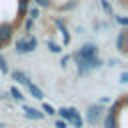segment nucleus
Returning <instances> with one entry per match:
<instances>
[{
    "label": "nucleus",
    "instance_id": "obj_15",
    "mask_svg": "<svg viewBox=\"0 0 128 128\" xmlns=\"http://www.w3.org/2000/svg\"><path fill=\"white\" fill-rule=\"evenodd\" d=\"M0 70H2V74H8V64H6V58L0 54Z\"/></svg>",
    "mask_w": 128,
    "mask_h": 128
},
{
    "label": "nucleus",
    "instance_id": "obj_7",
    "mask_svg": "<svg viewBox=\"0 0 128 128\" xmlns=\"http://www.w3.org/2000/svg\"><path fill=\"white\" fill-rule=\"evenodd\" d=\"M28 90H30V94H32L36 100H44V92H42L34 82H28Z\"/></svg>",
    "mask_w": 128,
    "mask_h": 128
},
{
    "label": "nucleus",
    "instance_id": "obj_3",
    "mask_svg": "<svg viewBox=\"0 0 128 128\" xmlns=\"http://www.w3.org/2000/svg\"><path fill=\"white\" fill-rule=\"evenodd\" d=\"M100 118H102V108H100V106H90V108H88V112H86V120L94 126Z\"/></svg>",
    "mask_w": 128,
    "mask_h": 128
},
{
    "label": "nucleus",
    "instance_id": "obj_10",
    "mask_svg": "<svg viewBox=\"0 0 128 128\" xmlns=\"http://www.w3.org/2000/svg\"><path fill=\"white\" fill-rule=\"evenodd\" d=\"M10 96H12L14 100H18V102H24V94H22L16 86H12V88H10Z\"/></svg>",
    "mask_w": 128,
    "mask_h": 128
},
{
    "label": "nucleus",
    "instance_id": "obj_11",
    "mask_svg": "<svg viewBox=\"0 0 128 128\" xmlns=\"http://www.w3.org/2000/svg\"><path fill=\"white\" fill-rule=\"evenodd\" d=\"M118 50L126 52V32H120V36H118Z\"/></svg>",
    "mask_w": 128,
    "mask_h": 128
},
{
    "label": "nucleus",
    "instance_id": "obj_8",
    "mask_svg": "<svg viewBox=\"0 0 128 128\" xmlns=\"http://www.w3.org/2000/svg\"><path fill=\"white\" fill-rule=\"evenodd\" d=\"M56 26L60 28V34H62V38H64V44H70V34H68V30H66V26H64L60 20H56Z\"/></svg>",
    "mask_w": 128,
    "mask_h": 128
},
{
    "label": "nucleus",
    "instance_id": "obj_18",
    "mask_svg": "<svg viewBox=\"0 0 128 128\" xmlns=\"http://www.w3.org/2000/svg\"><path fill=\"white\" fill-rule=\"evenodd\" d=\"M120 82H122V84H126V82H128V74H126V72H122V74H120Z\"/></svg>",
    "mask_w": 128,
    "mask_h": 128
},
{
    "label": "nucleus",
    "instance_id": "obj_5",
    "mask_svg": "<svg viewBox=\"0 0 128 128\" xmlns=\"http://www.w3.org/2000/svg\"><path fill=\"white\" fill-rule=\"evenodd\" d=\"M10 36H12V24L4 22V24L0 26V42H2V44H4V42H8V40H10Z\"/></svg>",
    "mask_w": 128,
    "mask_h": 128
},
{
    "label": "nucleus",
    "instance_id": "obj_12",
    "mask_svg": "<svg viewBox=\"0 0 128 128\" xmlns=\"http://www.w3.org/2000/svg\"><path fill=\"white\" fill-rule=\"evenodd\" d=\"M46 44H48L50 52H54V54H60V52H62V48H60V46H58L56 42H52V40H50V42H46Z\"/></svg>",
    "mask_w": 128,
    "mask_h": 128
},
{
    "label": "nucleus",
    "instance_id": "obj_9",
    "mask_svg": "<svg viewBox=\"0 0 128 128\" xmlns=\"http://www.w3.org/2000/svg\"><path fill=\"white\" fill-rule=\"evenodd\" d=\"M114 110H110L108 114H106V118H104V128H114Z\"/></svg>",
    "mask_w": 128,
    "mask_h": 128
},
{
    "label": "nucleus",
    "instance_id": "obj_4",
    "mask_svg": "<svg viewBox=\"0 0 128 128\" xmlns=\"http://www.w3.org/2000/svg\"><path fill=\"white\" fill-rule=\"evenodd\" d=\"M22 108H24V112H26L28 118H34V120H42V118H44V112H40V110H36V108H32V106H26L24 102H22Z\"/></svg>",
    "mask_w": 128,
    "mask_h": 128
},
{
    "label": "nucleus",
    "instance_id": "obj_16",
    "mask_svg": "<svg viewBox=\"0 0 128 128\" xmlns=\"http://www.w3.org/2000/svg\"><path fill=\"white\" fill-rule=\"evenodd\" d=\"M102 6H104V10H106L108 14H112V6L108 4V0H102Z\"/></svg>",
    "mask_w": 128,
    "mask_h": 128
},
{
    "label": "nucleus",
    "instance_id": "obj_22",
    "mask_svg": "<svg viewBox=\"0 0 128 128\" xmlns=\"http://www.w3.org/2000/svg\"><path fill=\"white\" fill-rule=\"evenodd\" d=\"M0 48H2V42H0Z\"/></svg>",
    "mask_w": 128,
    "mask_h": 128
},
{
    "label": "nucleus",
    "instance_id": "obj_19",
    "mask_svg": "<svg viewBox=\"0 0 128 128\" xmlns=\"http://www.w3.org/2000/svg\"><path fill=\"white\" fill-rule=\"evenodd\" d=\"M30 16H32V20L38 18V8H32V10H30Z\"/></svg>",
    "mask_w": 128,
    "mask_h": 128
},
{
    "label": "nucleus",
    "instance_id": "obj_17",
    "mask_svg": "<svg viewBox=\"0 0 128 128\" xmlns=\"http://www.w3.org/2000/svg\"><path fill=\"white\" fill-rule=\"evenodd\" d=\"M56 128H68V122L66 120H56Z\"/></svg>",
    "mask_w": 128,
    "mask_h": 128
},
{
    "label": "nucleus",
    "instance_id": "obj_13",
    "mask_svg": "<svg viewBox=\"0 0 128 128\" xmlns=\"http://www.w3.org/2000/svg\"><path fill=\"white\" fill-rule=\"evenodd\" d=\"M42 110H44V114H48V116H52V114H56V110H54V106H50L48 102H44V104H42Z\"/></svg>",
    "mask_w": 128,
    "mask_h": 128
},
{
    "label": "nucleus",
    "instance_id": "obj_1",
    "mask_svg": "<svg viewBox=\"0 0 128 128\" xmlns=\"http://www.w3.org/2000/svg\"><path fill=\"white\" fill-rule=\"evenodd\" d=\"M56 112H58L60 118L66 120L68 124H74L76 128H82V126H84V120H82V116H80V112H78L76 108H64V106H62V108H58Z\"/></svg>",
    "mask_w": 128,
    "mask_h": 128
},
{
    "label": "nucleus",
    "instance_id": "obj_2",
    "mask_svg": "<svg viewBox=\"0 0 128 128\" xmlns=\"http://www.w3.org/2000/svg\"><path fill=\"white\" fill-rule=\"evenodd\" d=\"M36 38L34 36H28V38H20V40H16V44H14V50L18 52V54H26V52H34L36 50Z\"/></svg>",
    "mask_w": 128,
    "mask_h": 128
},
{
    "label": "nucleus",
    "instance_id": "obj_14",
    "mask_svg": "<svg viewBox=\"0 0 128 128\" xmlns=\"http://www.w3.org/2000/svg\"><path fill=\"white\" fill-rule=\"evenodd\" d=\"M26 8H28V0H20V6H18V14L24 16L26 14Z\"/></svg>",
    "mask_w": 128,
    "mask_h": 128
},
{
    "label": "nucleus",
    "instance_id": "obj_6",
    "mask_svg": "<svg viewBox=\"0 0 128 128\" xmlns=\"http://www.w3.org/2000/svg\"><path fill=\"white\" fill-rule=\"evenodd\" d=\"M12 78L16 80V84H22V86H28V82H30V78H28L22 70H14V72H12Z\"/></svg>",
    "mask_w": 128,
    "mask_h": 128
},
{
    "label": "nucleus",
    "instance_id": "obj_20",
    "mask_svg": "<svg viewBox=\"0 0 128 128\" xmlns=\"http://www.w3.org/2000/svg\"><path fill=\"white\" fill-rule=\"evenodd\" d=\"M118 22H120L122 26H126V24H128V20H126V18H122V16H118Z\"/></svg>",
    "mask_w": 128,
    "mask_h": 128
},
{
    "label": "nucleus",
    "instance_id": "obj_21",
    "mask_svg": "<svg viewBox=\"0 0 128 128\" xmlns=\"http://www.w3.org/2000/svg\"><path fill=\"white\" fill-rule=\"evenodd\" d=\"M36 2H38L40 6H48V0H36Z\"/></svg>",
    "mask_w": 128,
    "mask_h": 128
}]
</instances>
